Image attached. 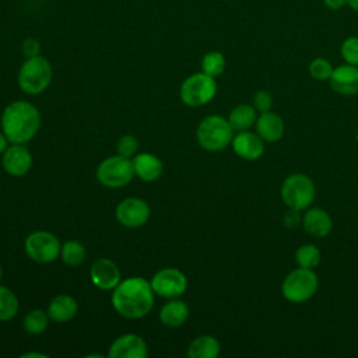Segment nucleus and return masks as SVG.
Here are the masks:
<instances>
[{"label":"nucleus","mask_w":358,"mask_h":358,"mask_svg":"<svg viewBox=\"0 0 358 358\" xmlns=\"http://www.w3.org/2000/svg\"><path fill=\"white\" fill-rule=\"evenodd\" d=\"M3 169L11 176H24L32 166V155L22 144H11L1 154Z\"/></svg>","instance_id":"obj_12"},{"label":"nucleus","mask_w":358,"mask_h":358,"mask_svg":"<svg viewBox=\"0 0 358 358\" xmlns=\"http://www.w3.org/2000/svg\"><path fill=\"white\" fill-rule=\"evenodd\" d=\"M340 53L345 63L358 66V36H348L344 39L340 48Z\"/></svg>","instance_id":"obj_30"},{"label":"nucleus","mask_w":358,"mask_h":358,"mask_svg":"<svg viewBox=\"0 0 358 358\" xmlns=\"http://www.w3.org/2000/svg\"><path fill=\"white\" fill-rule=\"evenodd\" d=\"M196 138L201 148L213 152L221 151L231 144L234 138V129L228 119L218 115H210L199 123Z\"/></svg>","instance_id":"obj_4"},{"label":"nucleus","mask_w":358,"mask_h":358,"mask_svg":"<svg viewBox=\"0 0 358 358\" xmlns=\"http://www.w3.org/2000/svg\"><path fill=\"white\" fill-rule=\"evenodd\" d=\"M323 1L329 10H334V11L341 10L347 4V0H323Z\"/></svg>","instance_id":"obj_35"},{"label":"nucleus","mask_w":358,"mask_h":358,"mask_svg":"<svg viewBox=\"0 0 358 358\" xmlns=\"http://www.w3.org/2000/svg\"><path fill=\"white\" fill-rule=\"evenodd\" d=\"M150 282L154 294L166 299L183 295L187 288V278L185 273L175 267H165L158 270Z\"/></svg>","instance_id":"obj_10"},{"label":"nucleus","mask_w":358,"mask_h":358,"mask_svg":"<svg viewBox=\"0 0 358 358\" xmlns=\"http://www.w3.org/2000/svg\"><path fill=\"white\" fill-rule=\"evenodd\" d=\"M0 123L8 143L24 144L36 136L41 127V115L32 103L13 101L4 108Z\"/></svg>","instance_id":"obj_2"},{"label":"nucleus","mask_w":358,"mask_h":358,"mask_svg":"<svg viewBox=\"0 0 358 358\" xmlns=\"http://www.w3.org/2000/svg\"><path fill=\"white\" fill-rule=\"evenodd\" d=\"M225 70V57L221 52L213 50L208 52L203 56L201 59V71L211 76V77H218L224 73Z\"/></svg>","instance_id":"obj_28"},{"label":"nucleus","mask_w":358,"mask_h":358,"mask_svg":"<svg viewBox=\"0 0 358 358\" xmlns=\"http://www.w3.org/2000/svg\"><path fill=\"white\" fill-rule=\"evenodd\" d=\"M78 310V305L77 301L66 294H60L56 295L48 306V315L50 317V320L57 322V323H64L71 320Z\"/></svg>","instance_id":"obj_20"},{"label":"nucleus","mask_w":358,"mask_h":358,"mask_svg":"<svg viewBox=\"0 0 358 358\" xmlns=\"http://www.w3.org/2000/svg\"><path fill=\"white\" fill-rule=\"evenodd\" d=\"M298 213H299V211L289 208V211L285 214L284 224H285L288 228H295V227H298L299 222H302V218H301V215H299Z\"/></svg>","instance_id":"obj_34"},{"label":"nucleus","mask_w":358,"mask_h":358,"mask_svg":"<svg viewBox=\"0 0 358 358\" xmlns=\"http://www.w3.org/2000/svg\"><path fill=\"white\" fill-rule=\"evenodd\" d=\"M217 94L215 78L200 71L189 76L180 85L179 95L185 105L196 108L208 103Z\"/></svg>","instance_id":"obj_7"},{"label":"nucleus","mask_w":358,"mask_h":358,"mask_svg":"<svg viewBox=\"0 0 358 358\" xmlns=\"http://www.w3.org/2000/svg\"><path fill=\"white\" fill-rule=\"evenodd\" d=\"M154 289L143 277H129L112 289L110 302L113 309L126 319H141L154 306Z\"/></svg>","instance_id":"obj_1"},{"label":"nucleus","mask_w":358,"mask_h":358,"mask_svg":"<svg viewBox=\"0 0 358 358\" xmlns=\"http://www.w3.org/2000/svg\"><path fill=\"white\" fill-rule=\"evenodd\" d=\"M134 176L133 161L122 155L105 158L96 168V179L105 187L126 186Z\"/></svg>","instance_id":"obj_8"},{"label":"nucleus","mask_w":358,"mask_h":358,"mask_svg":"<svg viewBox=\"0 0 358 358\" xmlns=\"http://www.w3.org/2000/svg\"><path fill=\"white\" fill-rule=\"evenodd\" d=\"M317 285L319 280L313 268L298 266V268L285 275L281 284V292L287 301L292 303H302L316 294Z\"/></svg>","instance_id":"obj_5"},{"label":"nucleus","mask_w":358,"mask_h":358,"mask_svg":"<svg viewBox=\"0 0 358 358\" xmlns=\"http://www.w3.org/2000/svg\"><path fill=\"white\" fill-rule=\"evenodd\" d=\"M302 227L309 235L315 238H324L331 232L333 221L327 211L319 207H313L308 208L303 214Z\"/></svg>","instance_id":"obj_17"},{"label":"nucleus","mask_w":358,"mask_h":358,"mask_svg":"<svg viewBox=\"0 0 358 358\" xmlns=\"http://www.w3.org/2000/svg\"><path fill=\"white\" fill-rule=\"evenodd\" d=\"M115 215L123 227L138 228L150 220L151 208L143 199L126 197L117 204Z\"/></svg>","instance_id":"obj_11"},{"label":"nucleus","mask_w":358,"mask_h":358,"mask_svg":"<svg viewBox=\"0 0 358 358\" xmlns=\"http://www.w3.org/2000/svg\"><path fill=\"white\" fill-rule=\"evenodd\" d=\"M53 77V70L48 59L38 55L27 57L18 71V85L28 95L43 92Z\"/></svg>","instance_id":"obj_3"},{"label":"nucleus","mask_w":358,"mask_h":358,"mask_svg":"<svg viewBox=\"0 0 358 358\" xmlns=\"http://www.w3.org/2000/svg\"><path fill=\"white\" fill-rule=\"evenodd\" d=\"M257 110L252 106V105H238L235 106L228 116V122L231 124V127L234 129V131H242V130H248L252 126H255L256 119H257Z\"/></svg>","instance_id":"obj_23"},{"label":"nucleus","mask_w":358,"mask_h":358,"mask_svg":"<svg viewBox=\"0 0 358 358\" xmlns=\"http://www.w3.org/2000/svg\"><path fill=\"white\" fill-rule=\"evenodd\" d=\"M24 250L31 260L46 264L60 257L62 245L52 232L35 231L25 238Z\"/></svg>","instance_id":"obj_9"},{"label":"nucleus","mask_w":358,"mask_h":358,"mask_svg":"<svg viewBox=\"0 0 358 358\" xmlns=\"http://www.w3.org/2000/svg\"><path fill=\"white\" fill-rule=\"evenodd\" d=\"M148 354L143 337L136 333H126L117 337L109 347V358H145Z\"/></svg>","instance_id":"obj_13"},{"label":"nucleus","mask_w":358,"mask_h":358,"mask_svg":"<svg viewBox=\"0 0 358 358\" xmlns=\"http://www.w3.org/2000/svg\"><path fill=\"white\" fill-rule=\"evenodd\" d=\"M60 257L64 262V264H67L70 267H77L85 259V248H84V245L81 242H78L76 239L66 241L62 245Z\"/></svg>","instance_id":"obj_24"},{"label":"nucleus","mask_w":358,"mask_h":358,"mask_svg":"<svg viewBox=\"0 0 358 358\" xmlns=\"http://www.w3.org/2000/svg\"><path fill=\"white\" fill-rule=\"evenodd\" d=\"M347 4H348L354 11L358 13V0H347Z\"/></svg>","instance_id":"obj_38"},{"label":"nucleus","mask_w":358,"mask_h":358,"mask_svg":"<svg viewBox=\"0 0 358 358\" xmlns=\"http://www.w3.org/2000/svg\"><path fill=\"white\" fill-rule=\"evenodd\" d=\"M49 315L42 309L29 310L22 319V327L29 334H41L49 324Z\"/></svg>","instance_id":"obj_25"},{"label":"nucleus","mask_w":358,"mask_h":358,"mask_svg":"<svg viewBox=\"0 0 358 358\" xmlns=\"http://www.w3.org/2000/svg\"><path fill=\"white\" fill-rule=\"evenodd\" d=\"M295 262L299 267L315 268L320 263V250L312 243L302 245L295 252Z\"/></svg>","instance_id":"obj_27"},{"label":"nucleus","mask_w":358,"mask_h":358,"mask_svg":"<svg viewBox=\"0 0 358 358\" xmlns=\"http://www.w3.org/2000/svg\"><path fill=\"white\" fill-rule=\"evenodd\" d=\"M1 277H3V268H1V266H0V281H1Z\"/></svg>","instance_id":"obj_39"},{"label":"nucleus","mask_w":358,"mask_h":358,"mask_svg":"<svg viewBox=\"0 0 358 358\" xmlns=\"http://www.w3.org/2000/svg\"><path fill=\"white\" fill-rule=\"evenodd\" d=\"M330 87L340 95L358 94V66L341 64L336 67L329 78Z\"/></svg>","instance_id":"obj_16"},{"label":"nucleus","mask_w":358,"mask_h":358,"mask_svg":"<svg viewBox=\"0 0 358 358\" xmlns=\"http://www.w3.org/2000/svg\"><path fill=\"white\" fill-rule=\"evenodd\" d=\"M273 106V96L271 94H268L264 90H259L255 95H253V108L263 113V112H268Z\"/></svg>","instance_id":"obj_32"},{"label":"nucleus","mask_w":358,"mask_h":358,"mask_svg":"<svg viewBox=\"0 0 358 358\" xmlns=\"http://www.w3.org/2000/svg\"><path fill=\"white\" fill-rule=\"evenodd\" d=\"M255 127H256V133L263 138V141H268V143L278 141L280 138H282L285 131L284 120L278 115L270 110L263 112L257 116Z\"/></svg>","instance_id":"obj_18"},{"label":"nucleus","mask_w":358,"mask_h":358,"mask_svg":"<svg viewBox=\"0 0 358 358\" xmlns=\"http://www.w3.org/2000/svg\"><path fill=\"white\" fill-rule=\"evenodd\" d=\"M41 52V43L35 38H27L22 42V53L25 57L38 56Z\"/></svg>","instance_id":"obj_33"},{"label":"nucleus","mask_w":358,"mask_h":358,"mask_svg":"<svg viewBox=\"0 0 358 358\" xmlns=\"http://www.w3.org/2000/svg\"><path fill=\"white\" fill-rule=\"evenodd\" d=\"M281 199L291 210H306L316 194L313 180L305 173H292L281 183Z\"/></svg>","instance_id":"obj_6"},{"label":"nucleus","mask_w":358,"mask_h":358,"mask_svg":"<svg viewBox=\"0 0 358 358\" xmlns=\"http://www.w3.org/2000/svg\"><path fill=\"white\" fill-rule=\"evenodd\" d=\"M18 298L7 287L0 285V322L11 320L18 312Z\"/></svg>","instance_id":"obj_26"},{"label":"nucleus","mask_w":358,"mask_h":358,"mask_svg":"<svg viewBox=\"0 0 358 358\" xmlns=\"http://www.w3.org/2000/svg\"><path fill=\"white\" fill-rule=\"evenodd\" d=\"M8 147V140L4 136L3 131H0V155L4 152V150Z\"/></svg>","instance_id":"obj_36"},{"label":"nucleus","mask_w":358,"mask_h":358,"mask_svg":"<svg viewBox=\"0 0 358 358\" xmlns=\"http://www.w3.org/2000/svg\"><path fill=\"white\" fill-rule=\"evenodd\" d=\"M221 350L220 341L210 336V334H201L192 340L187 348V355L190 358H215L218 357Z\"/></svg>","instance_id":"obj_22"},{"label":"nucleus","mask_w":358,"mask_h":358,"mask_svg":"<svg viewBox=\"0 0 358 358\" xmlns=\"http://www.w3.org/2000/svg\"><path fill=\"white\" fill-rule=\"evenodd\" d=\"M333 66L327 59L323 57H316L309 63V74L319 81L329 80L331 73H333Z\"/></svg>","instance_id":"obj_29"},{"label":"nucleus","mask_w":358,"mask_h":358,"mask_svg":"<svg viewBox=\"0 0 358 358\" xmlns=\"http://www.w3.org/2000/svg\"><path fill=\"white\" fill-rule=\"evenodd\" d=\"M131 161H133L134 175H137L144 182H154L162 175V171H164L162 161L151 152L136 154Z\"/></svg>","instance_id":"obj_19"},{"label":"nucleus","mask_w":358,"mask_h":358,"mask_svg":"<svg viewBox=\"0 0 358 358\" xmlns=\"http://www.w3.org/2000/svg\"><path fill=\"white\" fill-rule=\"evenodd\" d=\"M231 144L235 154L246 161H256L264 152L263 138L257 133L249 130H242L234 134Z\"/></svg>","instance_id":"obj_15"},{"label":"nucleus","mask_w":358,"mask_h":358,"mask_svg":"<svg viewBox=\"0 0 358 358\" xmlns=\"http://www.w3.org/2000/svg\"><path fill=\"white\" fill-rule=\"evenodd\" d=\"M22 358H31V357H36V358H46V354H41V352H25L21 355Z\"/></svg>","instance_id":"obj_37"},{"label":"nucleus","mask_w":358,"mask_h":358,"mask_svg":"<svg viewBox=\"0 0 358 358\" xmlns=\"http://www.w3.org/2000/svg\"><path fill=\"white\" fill-rule=\"evenodd\" d=\"M90 278L96 288L103 291H112L122 280L117 264L106 257H101L92 263Z\"/></svg>","instance_id":"obj_14"},{"label":"nucleus","mask_w":358,"mask_h":358,"mask_svg":"<svg viewBox=\"0 0 358 358\" xmlns=\"http://www.w3.org/2000/svg\"><path fill=\"white\" fill-rule=\"evenodd\" d=\"M158 317L161 323L166 327H171V329L180 327L182 324H185V322L189 317V306L186 302L172 298L161 308Z\"/></svg>","instance_id":"obj_21"},{"label":"nucleus","mask_w":358,"mask_h":358,"mask_svg":"<svg viewBox=\"0 0 358 358\" xmlns=\"http://www.w3.org/2000/svg\"><path fill=\"white\" fill-rule=\"evenodd\" d=\"M138 148V141L134 136L131 134H126L123 137L119 138L117 144H116V151L119 155L126 157V158H131L136 155Z\"/></svg>","instance_id":"obj_31"}]
</instances>
